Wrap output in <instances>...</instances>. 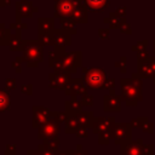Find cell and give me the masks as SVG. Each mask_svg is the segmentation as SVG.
Here are the masks:
<instances>
[{
	"instance_id": "cell-1",
	"label": "cell",
	"mask_w": 155,
	"mask_h": 155,
	"mask_svg": "<svg viewBox=\"0 0 155 155\" xmlns=\"http://www.w3.org/2000/svg\"><path fill=\"white\" fill-rule=\"evenodd\" d=\"M22 52L23 62L28 68H36L44 61V45L39 40H25Z\"/></svg>"
},
{
	"instance_id": "cell-2",
	"label": "cell",
	"mask_w": 155,
	"mask_h": 155,
	"mask_svg": "<svg viewBox=\"0 0 155 155\" xmlns=\"http://www.w3.org/2000/svg\"><path fill=\"white\" fill-rule=\"evenodd\" d=\"M82 78L88 87V90L94 88H104L107 74L102 68L92 67V68H82Z\"/></svg>"
},
{
	"instance_id": "cell-3",
	"label": "cell",
	"mask_w": 155,
	"mask_h": 155,
	"mask_svg": "<svg viewBox=\"0 0 155 155\" xmlns=\"http://www.w3.org/2000/svg\"><path fill=\"white\" fill-rule=\"evenodd\" d=\"M140 82L136 79H132V80H125L122 79L121 80V97L122 99L126 101V103L128 105H133L132 104V98H142L139 96H142V92H140Z\"/></svg>"
},
{
	"instance_id": "cell-4",
	"label": "cell",
	"mask_w": 155,
	"mask_h": 155,
	"mask_svg": "<svg viewBox=\"0 0 155 155\" xmlns=\"http://www.w3.org/2000/svg\"><path fill=\"white\" fill-rule=\"evenodd\" d=\"M59 125H61V122L56 117H51L44 125L38 127V138L44 142V140L58 137L59 136V131H61V126Z\"/></svg>"
},
{
	"instance_id": "cell-5",
	"label": "cell",
	"mask_w": 155,
	"mask_h": 155,
	"mask_svg": "<svg viewBox=\"0 0 155 155\" xmlns=\"http://www.w3.org/2000/svg\"><path fill=\"white\" fill-rule=\"evenodd\" d=\"M71 73L69 71H52L48 74V86L53 90H65L71 81Z\"/></svg>"
},
{
	"instance_id": "cell-6",
	"label": "cell",
	"mask_w": 155,
	"mask_h": 155,
	"mask_svg": "<svg viewBox=\"0 0 155 155\" xmlns=\"http://www.w3.org/2000/svg\"><path fill=\"white\" fill-rule=\"evenodd\" d=\"M56 111H51L48 108L34 105L31 108V127L38 128L54 116Z\"/></svg>"
},
{
	"instance_id": "cell-7",
	"label": "cell",
	"mask_w": 155,
	"mask_h": 155,
	"mask_svg": "<svg viewBox=\"0 0 155 155\" xmlns=\"http://www.w3.org/2000/svg\"><path fill=\"white\" fill-rule=\"evenodd\" d=\"M39 8L33 5L30 0H19L16 2V22L21 23L22 18H31Z\"/></svg>"
},
{
	"instance_id": "cell-8",
	"label": "cell",
	"mask_w": 155,
	"mask_h": 155,
	"mask_svg": "<svg viewBox=\"0 0 155 155\" xmlns=\"http://www.w3.org/2000/svg\"><path fill=\"white\" fill-rule=\"evenodd\" d=\"M78 68H82V52L81 51H70L64 54V71L71 74L78 71Z\"/></svg>"
},
{
	"instance_id": "cell-9",
	"label": "cell",
	"mask_w": 155,
	"mask_h": 155,
	"mask_svg": "<svg viewBox=\"0 0 155 155\" xmlns=\"http://www.w3.org/2000/svg\"><path fill=\"white\" fill-rule=\"evenodd\" d=\"M78 1L76 0H54V18L70 17Z\"/></svg>"
},
{
	"instance_id": "cell-10",
	"label": "cell",
	"mask_w": 155,
	"mask_h": 155,
	"mask_svg": "<svg viewBox=\"0 0 155 155\" xmlns=\"http://www.w3.org/2000/svg\"><path fill=\"white\" fill-rule=\"evenodd\" d=\"M87 85L84 80V78H78V79H71L69 82L68 87L64 90V93L67 97H78L87 93Z\"/></svg>"
},
{
	"instance_id": "cell-11",
	"label": "cell",
	"mask_w": 155,
	"mask_h": 155,
	"mask_svg": "<svg viewBox=\"0 0 155 155\" xmlns=\"http://www.w3.org/2000/svg\"><path fill=\"white\" fill-rule=\"evenodd\" d=\"M131 125L128 124H114L111 127L113 130V138L116 144H125L130 142L131 136Z\"/></svg>"
},
{
	"instance_id": "cell-12",
	"label": "cell",
	"mask_w": 155,
	"mask_h": 155,
	"mask_svg": "<svg viewBox=\"0 0 155 155\" xmlns=\"http://www.w3.org/2000/svg\"><path fill=\"white\" fill-rule=\"evenodd\" d=\"M78 4L69 18H71L76 24H84L88 22V8L85 4V0H76Z\"/></svg>"
},
{
	"instance_id": "cell-13",
	"label": "cell",
	"mask_w": 155,
	"mask_h": 155,
	"mask_svg": "<svg viewBox=\"0 0 155 155\" xmlns=\"http://www.w3.org/2000/svg\"><path fill=\"white\" fill-rule=\"evenodd\" d=\"M54 35V45L53 46H59V47H68L71 45V33L65 30L64 28H58L54 29L53 31Z\"/></svg>"
},
{
	"instance_id": "cell-14",
	"label": "cell",
	"mask_w": 155,
	"mask_h": 155,
	"mask_svg": "<svg viewBox=\"0 0 155 155\" xmlns=\"http://www.w3.org/2000/svg\"><path fill=\"white\" fill-rule=\"evenodd\" d=\"M115 124L114 117H94L93 124H92V131L93 133L98 134L102 131L113 127Z\"/></svg>"
},
{
	"instance_id": "cell-15",
	"label": "cell",
	"mask_w": 155,
	"mask_h": 155,
	"mask_svg": "<svg viewBox=\"0 0 155 155\" xmlns=\"http://www.w3.org/2000/svg\"><path fill=\"white\" fill-rule=\"evenodd\" d=\"M24 44L25 40L22 39V29H15L12 35H11V40L8 44V47L12 52H19L23 51L24 48Z\"/></svg>"
},
{
	"instance_id": "cell-16",
	"label": "cell",
	"mask_w": 155,
	"mask_h": 155,
	"mask_svg": "<svg viewBox=\"0 0 155 155\" xmlns=\"http://www.w3.org/2000/svg\"><path fill=\"white\" fill-rule=\"evenodd\" d=\"M121 98L115 93L104 96V111H119Z\"/></svg>"
},
{
	"instance_id": "cell-17",
	"label": "cell",
	"mask_w": 155,
	"mask_h": 155,
	"mask_svg": "<svg viewBox=\"0 0 155 155\" xmlns=\"http://www.w3.org/2000/svg\"><path fill=\"white\" fill-rule=\"evenodd\" d=\"M142 140L137 142H128L125 144H121V151L120 155H140V148H142Z\"/></svg>"
},
{
	"instance_id": "cell-18",
	"label": "cell",
	"mask_w": 155,
	"mask_h": 155,
	"mask_svg": "<svg viewBox=\"0 0 155 155\" xmlns=\"http://www.w3.org/2000/svg\"><path fill=\"white\" fill-rule=\"evenodd\" d=\"M54 17H39L38 18V31L53 33L56 29Z\"/></svg>"
},
{
	"instance_id": "cell-19",
	"label": "cell",
	"mask_w": 155,
	"mask_h": 155,
	"mask_svg": "<svg viewBox=\"0 0 155 155\" xmlns=\"http://www.w3.org/2000/svg\"><path fill=\"white\" fill-rule=\"evenodd\" d=\"M90 12H103L110 4V0H85Z\"/></svg>"
},
{
	"instance_id": "cell-20",
	"label": "cell",
	"mask_w": 155,
	"mask_h": 155,
	"mask_svg": "<svg viewBox=\"0 0 155 155\" xmlns=\"http://www.w3.org/2000/svg\"><path fill=\"white\" fill-rule=\"evenodd\" d=\"M82 103L76 97H70L68 101L64 102V110L68 114H78L82 110Z\"/></svg>"
},
{
	"instance_id": "cell-21",
	"label": "cell",
	"mask_w": 155,
	"mask_h": 155,
	"mask_svg": "<svg viewBox=\"0 0 155 155\" xmlns=\"http://www.w3.org/2000/svg\"><path fill=\"white\" fill-rule=\"evenodd\" d=\"M76 117H78V121H79V125L80 126H84V127H92V124H93V120H94V116H93V113L92 111H80L76 114Z\"/></svg>"
},
{
	"instance_id": "cell-22",
	"label": "cell",
	"mask_w": 155,
	"mask_h": 155,
	"mask_svg": "<svg viewBox=\"0 0 155 155\" xmlns=\"http://www.w3.org/2000/svg\"><path fill=\"white\" fill-rule=\"evenodd\" d=\"M64 124H65V133H68V134H73V133L75 134L76 130L80 126L79 121H78V117H76V114H69L68 119Z\"/></svg>"
},
{
	"instance_id": "cell-23",
	"label": "cell",
	"mask_w": 155,
	"mask_h": 155,
	"mask_svg": "<svg viewBox=\"0 0 155 155\" xmlns=\"http://www.w3.org/2000/svg\"><path fill=\"white\" fill-rule=\"evenodd\" d=\"M11 109V96L7 90H0V111Z\"/></svg>"
},
{
	"instance_id": "cell-24",
	"label": "cell",
	"mask_w": 155,
	"mask_h": 155,
	"mask_svg": "<svg viewBox=\"0 0 155 155\" xmlns=\"http://www.w3.org/2000/svg\"><path fill=\"white\" fill-rule=\"evenodd\" d=\"M11 28H6L4 23H0V46H8L11 40Z\"/></svg>"
},
{
	"instance_id": "cell-25",
	"label": "cell",
	"mask_w": 155,
	"mask_h": 155,
	"mask_svg": "<svg viewBox=\"0 0 155 155\" xmlns=\"http://www.w3.org/2000/svg\"><path fill=\"white\" fill-rule=\"evenodd\" d=\"M38 40L44 46H53L54 45V35H53V33L38 31Z\"/></svg>"
},
{
	"instance_id": "cell-26",
	"label": "cell",
	"mask_w": 155,
	"mask_h": 155,
	"mask_svg": "<svg viewBox=\"0 0 155 155\" xmlns=\"http://www.w3.org/2000/svg\"><path fill=\"white\" fill-rule=\"evenodd\" d=\"M58 19H59V24H61L62 28H64L65 30H68L73 35L76 34V31H78L76 30V23L71 18H69V17H62V18H58Z\"/></svg>"
},
{
	"instance_id": "cell-27",
	"label": "cell",
	"mask_w": 155,
	"mask_h": 155,
	"mask_svg": "<svg viewBox=\"0 0 155 155\" xmlns=\"http://www.w3.org/2000/svg\"><path fill=\"white\" fill-rule=\"evenodd\" d=\"M121 19L122 18H120L115 12H111V13H109L108 17H105L103 19V22L107 23V24H109V28H111V29H116V28L119 29L120 23H121Z\"/></svg>"
},
{
	"instance_id": "cell-28",
	"label": "cell",
	"mask_w": 155,
	"mask_h": 155,
	"mask_svg": "<svg viewBox=\"0 0 155 155\" xmlns=\"http://www.w3.org/2000/svg\"><path fill=\"white\" fill-rule=\"evenodd\" d=\"M111 138H113V130H111V127L102 131L101 133H98V143L99 144H108Z\"/></svg>"
},
{
	"instance_id": "cell-29",
	"label": "cell",
	"mask_w": 155,
	"mask_h": 155,
	"mask_svg": "<svg viewBox=\"0 0 155 155\" xmlns=\"http://www.w3.org/2000/svg\"><path fill=\"white\" fill-rule=\"evenodd\" d=\"M38 149L41 151L42 155H57V150L53 149L52 147H50L48 144L44 143V142H42V144H40L38 147Z\"/></svg>"
},
{
	"instance_id": "cell-30",
	"label": "cell",
	"mask_w": 155,
	"mask_h": 155,
	"mask_svg": "<svg viewBox=\"0 0 155 155\" xmlns=\"http://www.w3.org/2000/svg\"><path fill=\"white\" fill-rule=\"evenodd\" d=\"M22 63H23V58H22V56H17L16 57V59L12 62V68H15V71L17 73V74H19L21 71H22Z\"/></svg>"
},
{
	"instance_id": "cell-31",
	"label": "cell",
	"mask_w": 155,
	"mask_h": 155,
	"mask_svg": "<svg viewBox=\"0 0 155 155\" xmlns=\"http://www.w3.org/2000/svg\"><path fill=\"white\" fill-rule=\"evenodd\" d=\"M19 90H21V93L27 94V96H31L33 94V84H22Z\"/></svg>"
},
{
	"instance_id": "cell-32",
	"label": "cell",
	"mask_w": 155,
	"mask_h": 155,
	"mask_svg": "<svg viewBox=\"0 0 155 155\" xmlns=\"http://www.w3.org/2000/svg\"><path fill=\"white\" fill-rule=\"evenodd\" d=\"M81 103H82V105L84 107H91L92 104H93V97L91 96V94H82L81 96Z\"/></svg>"
},
{
	"instance_id": "cell-33",
	"label": "cell",
	"mask_w": 155,
	"mask_h": 155,
	"mask_svg": "<svg viewBox=\"0 0 155 155\" xmlns=\"http://www.w3.org/2000/svg\"><path fill=\"white\" fill-rule=\"evenodd\" d=\"M44 143L48 144L50 147H52L53 149L58 150V147H59V143H61V139L59 137H54V138H51V139H47V140H44Z\"/></svg>"
},
{
	"instance_id": "cell-34",
	"label": "cell",
	"mask_w": 155,
	"mask_h": 155,
	"mask_svg": "<svg viewBox=\"0 0 155 155\" xmlns=\"http://www.w3.org/2000/svg\"><path fill=\"white\" fill-rule=\"evenodd\" d=\"M68 115H69V114H68L65 110H64V111H56L53 117H56V119H57V120H58V121L62 124V122H65V121H67Z\"/></svg>"
},
{
	"instance_id": "cell-35",
	"label": "cell",
	"mask_w": 155,
	"mask_h": 155,
	"mask_svg": "<svg viewBox=\"0 0 155 155\" xmlns=\"http://www.w3.org/2000/svg\"><path fill=\"white\" fill-rule=\"evenodd\" d=\"M5 87H6V90H16L17 88V81H16V79H11V78L6 79L5 80Z\"/></svg>"
},
{
	"instance_id": "cell-36",
	"label": "cell",
	"mask_w": 155,
	"mask_h": 155,
	"mask_svg": "<svg viewBox=\"0 0 155 155\" xmlns=\"http://www.w3.org/2000/svg\"><path fill=\"white\" fill-rule=\"evenodd\" d=\"M75 134H76V137H79V138H86V137L88 136V130H87V127L79 126V128H78L76 132H75Z\"/></svg>"
},
{
	"instance_id": "cell-37",
	"label": "cell",
	"mask_w": 155,
	"mask_h": 155,
	"mask_svg": "<svg viewBox=\"0 0 155 155\" xmlns=\"http://www.w3.org/2000/svg\"><path fill=\"white\" fill-rule=\"evenodd\" d=\"M119 29H120L122 33H125V34H131V28H130V25H128V23L126 22L125 18L121 19V23H120Z\"/></svg>"
},
{
	"instance_id": "cell-38",
	"label": "cell",
	"mask_w": 155,
	"mask_h": 155,
	"mask_svg": "<svg viewBox=\"0 0 155 155\" xmlns=\"http://www.w3.org/2000/svg\"><path fill=\"white\" fill-rule=\"evenodd\" d=\"M4 154L5 155H16L17 154V148H16V144H7L5 150H4Z\"/></svg>"
},
{
	"instance_id": "cell-39",
	"label": "cell",
	"mask_w": 155,
	"mask_h": 155,
	"mask_svg": "<svg viewBox=\"0 0 155 155\" xmlns=\"http://www.w3.org/2000/svg\"><path fill=\"white\" fill-rule=\"evenodd\" d=\"M10 28L12 29V30H15V29H27L28 28V24L27 23H18V22H15V23H11L10 24Z\"/></svg>"
},
{
	"instance_id": "cell-40",
	"label": "cell",
	"mask_w": 155,
	"mask_h": 155,
	"mask_svg": "<svg viewBox=\"0 0 155 155\" xmlns=\"http://www.w3.org/2000/svg\"><path fill=\"white\" fill-rule=\"evenodd\" d=\"M98 36H99V39H102V40L109 39V29H107V28H101V29H98Z\"/></svg>"
},
{
	"instance_id": "cell-41",
	"label": "cell",
	"mask_w": 155,
	"mask_h": 155,
	"mask_svg": "<svg viewBox=\"0 0 155 155\" xmlns=\"http://www.w3.org/2000/svg\"><path fill=\"white\" fill-rule=\"evenodd\" d=\"M71 155H88V153H87V150H84L82 149V145L81 144H78L76 145V149L73 150Z\"/></svg>"
},
{
	"instance_id": "cell-42",
	"label": "cell",
	"mask_w": 155,
	"mask_h": 155,
	"mask_svg": "<svg viewBox=\"0 0 155 155\" xmlns=\"http://www.w3.org/2000/svg\"><path fill=\"white\" fill-rule=\"evenodd\" d=\"M115 67H120L121 73H125L126 71V57H121L120 62L115 63Z\"/></svg>"
},
{
	"instance_id": "cell-43",
	"label": "cell",
	"mask_w": 155,
	"mask_h": 155,
	"mask_svg": "<svg viewBox=\"0 0 155 155\" xmlns=\"http://www.w3.org/2000/svg\"><path fill=\"white\" fill-rule=\"evenodd\" d=\"M115 87V80L110 76L107 78L105 80V85H104V88H114Z\"/></svg>"
},
{
	"instance_id": "cell-44",
	"label": "cell",
	"mask_w": 155,
	"mask_h": 155,
	"mask_svg": "<svg viewBox=\"0 0 155 155\" xmlns=\"http://www.w3.org/2000/svg\"><path fill=\"white\" fill-rule=\"evenodd\" d=\"M126 7H117L116 8V11H115V13L120 17V18H125V16H126Z\"/></svg>"
},
{
	"instance_id": "cell-45",
	"label": "cell",
	"mask_w": 155,
	"mask_h": 155,
	"mask_svg": "<svg viewBox=\"0 0 155 155\" xmlns=\"http://www.w3.org/2000/svg\"><path fill=\"white\" fill-rule=\"evenodd\" d=\"M147 46V41H143V42H138V45L133 46L132 50L133 51H137V50H144V47Z\"/></svg>"
},
{
	"instance_id": "cell-46",
	"label": "cell",
	"mask_w": 155,
	"mask_h": 155,
	"mask_svg": "<svg viewBox=\"0 0 155 155\" xmlns=\"http://www.w3.org/2000/svg\"><path fill=\"white\" fill-rule=\"evenodd\" d=\"M27 155H42L39 149H30L27 151Z\"/></svg>"
},
{
	"instance_id": "cell-47",
	"label": "cell",
	"mask_w": 155,
	"mask_h": 155,
	"mask_svg": "<svg viewBox=\"0 0 155 155\" xmlns=\"http://www.w3.org/2000/svg\"><path fill=\"white\" fill-rule=\"evenodd\" d=\"M71 153H73V150L71 149H69V150H57V155H71Z\"/></svg>"
},
{
	"instance_id": "cell-48",
	"label": "cell",
	"mask_w": 155,
	"mask_h": 155,
	"mask_svg": "<svg viewBox=\"0 0 155 155\" xmlns=\"http://www.w3.org/2000/svg\"><path fill=\"white\" fill-rule=\"evenodd\" d=\"M11 4V0H0V7H6Z\"/></svg>"
}]
</instances>
